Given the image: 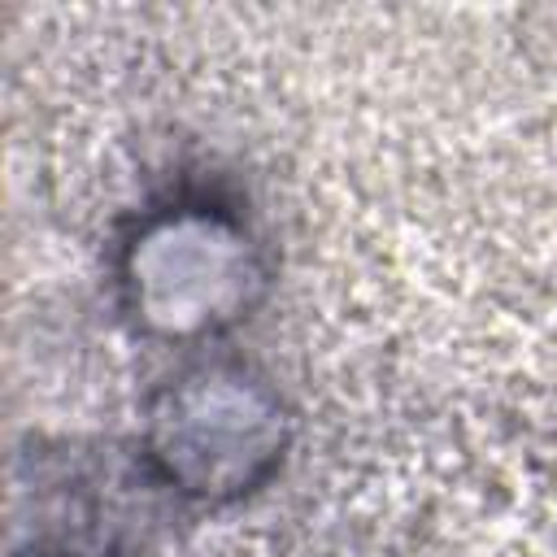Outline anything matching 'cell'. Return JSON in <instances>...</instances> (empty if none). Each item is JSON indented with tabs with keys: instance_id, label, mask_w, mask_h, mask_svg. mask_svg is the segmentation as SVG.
Returning a JSON list of instances; mask_svg holds the SVG:
<instances>
[{
	"instance_id": "6da1fadb",
	"label": "cell",
	"mask_w": 557,
	"mask_h": 557,
	"mask_svg": "<svg viewBox=\"0 0 557 557\" xmlns=\"http://www.w3.org/2000/svg\"><path fill=\"white\" fill-rule=\"evenodd\" d=\"M117 305L144 339L205 344L239 326L270 287L252 222L222 196L152 200L117 239Z\"/></svg>"
},
{
	"instance_id": "7a4b0ae2",
	"label": "cell",
	"mask_w": 557,
	"mask_h": 557,
	"mask_svg": "<svg viewBox=\"0 0 557 557\" xmlns=\"http://www.w3.org/2000/svg\"><path fill=\"white\" fill-rule=\"evenodd\" d=\"M287 448L292 409L283 392L244 361H191L144 400V466L183 500L235 505L283 470Z\"/></svg>"
},
{
	"instance_id": "3957f363",
	"label": "cell",
	"mask_w": 557,
	"mask_h": 557,
	"mask_svg": "<svg viewBox=\"0 0 557 557\" xmlns=\"http://www.w3.org/2000/svg\"><path fill=\"white\" fill-rule=\"evenodd\" d=\"M48 557H87V553H48Z\"/></svg>"
}]
</instances>
